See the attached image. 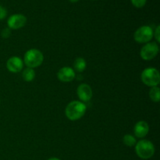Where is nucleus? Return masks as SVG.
<instances>
[{"mask_svg":"<svg viewBox=\"0 0 160 160\" xmlns=\"http://www.w3.org/2000/svg\"><path fill=\"white\" fill-rule=\"evenodd\" d=\"M76 74L73 68L70 67H64L61 68L57 73V78L62 82H70L74 80Z\"/></svg>","mask_w":160,"mask_h":160,"instance_id":"6e6552de","label":"nucleus"},{"mask_svg":"<svg viewBox=\"0 0 160 160\" xmlns=\"http://www.w3.org/2000/svg\"><path fill=\"white\" fill-rule=\"evenodd\" d=\"M135 152L138 156L142 159L152 157L155 153V146L150 141L141 140L135 145Z\"/></svg>","mask_w":160,"mask_h":160,"instance_id":"7ed1b4c3","label":"nucleus"},{"mask_svg":"<svg viewBox=\"0 0 160 160\" xmlns=\"http://www.w3.org/2000/svg\"><path fill=\"white\" fill-rule=\"evenodd\" d=\"M86 109L87 107L84 102L80 101H73L69 103L66 107V117L71 121H76L84 117Z\"/></svg>","mask_w":160,"mask_h":160,"instance_id":"f257e3e1","label":"nucleus"},{"mask_svg":"<svg viewBox=\"0 0 160 160\" xmlns=\"http://www.w3.org/2000/svg\"><path fill=\"white\" fill-rule=\"evenodd\" d=\"M147 0H131L133 6L137 8H142L146 4Z\"/></svg>","mask_w":160,"mask_h":160,"instance_id":"dca6fc26","label":"nucleus"},{"mask_svg":"<svg viewBox=\"0 0 160 160\" xmlns=\"http://www.w3.org/2000/svg\"><path fill=\"white\" fill-rule=\"evenodd\" d=\"M70 2H77L78 1H79V0H69Z\"/></svg>","mask_w":160,"mask_h":160,"instance_id":"412c9836","label":"nucleus"},{"mask_svg":"<svg viewBox=\"0 0 160 160\" xmlns=\"http://www.w3.org/2000/svg\"><path fill=\"white\" fill-rule=\"evenodd\" d=\"M142 81L148 87L158 86L160 83L159 72L153 67H148L143 70L141 75Z\"/></svg>","mask_w":160,"mask_h":160,"instance_id":"20e7f679","label":"nucleus"},{"mask_svg":"<svg viewBox=\"0 0 160 160\" xmlns=\"http://www.w3.org/2000/svg\"><path fill=\"white\" fill-rule=\"evenodd\" d=\"M153 38V30L149 26L140 27L134 32V38L138 43H148Z\"/></svg>","mask_w":160,"mask_h":160,"instance_id":"39448f33","label":"nucleus"},{"mask_svg":"<svg viewBox=\"0 0 160 160\" xmlns=\"http://www.w3.org/2000/svg\"><path fill=\"white\" fill-rule=\"evenodd\" d=\"M44 56L41 51L36 48H31L26 52L23 57V62L29 68H36L42 64Z\"/></svg>","mask_w":160,"mask_h":160,"instance_id":"f03ea898","label":"nucleus"},{"mask_svg":"<svg viewBox=\"0 0 160 160\" xmlns=\"http://www.w3.org/2000/svg\"><path fill=\"white\" fill-rule=\"evenodd\" d=\"M86 67H87V63H86L85 59L83 58H77L73 62V70L78 73L84 71L86 69Z\"/></svg>","mask_w":160,"mask_h":160,"instance_id":"f8f14e48","label":"nucleus"},{"mask_svg":"<svg viewBox=\"0 0 160 160\" xmlns=\"http://www.w3.org/2000/svg\"><path fill=\"white\" fill-rule=\"evenodd\" d=\"M153 36L155 37L156 40V43H159L160 42V27L157 26L155 32H153Z\"/></svg>","mask_w":160,"mask_h":160,"instance_id":"f3484780","label":"nucleus"},{"mask_svg":"<svg viewBox=\"0 0 160 160\" xmlns=\"http://www.w3.org/2000/svg\"><path fill=\"white\" fill-rule=\"evenodd\" d=\"M6 16H7V10L6 9V8L0 6V20L6 18Z\"/></svg>","mask_w":160,"mask_h":160,"instance_id":"6ab92c4d","label":"nucleus"},{"mask_svg":"<svg viewBox=\"0 0 160 160\" xmlns=\"http://www.w3.org/2000/svg\"><path fill=\"white\" fill-rule=\"evenodd\" d=\"M6 67L9 72L12 73H19L23 70V62L20 57L12 56L10 57L6 62Z\"/></svg>","mask_w":160,"mask_h":160,"instance_id":"1a4fd4ad","label":"nucleus"},{"mask_svg":"<svg viewBox=\"0 0 160 160\" xmlns=\"http://www.w3.org/2000/svg\"><path fill=\"white\" fill-rule=\"evenodd\" d=\"M22 78L27 82H31L35 78V71L34 70V69L28 67L23 70Z\"/></svg>","mask_w":160,"mask_h":160,"instance_id":"ddd939ff","label":"nucleus"},{"mask_svg":"<svg viewBox=\"0 0 160 160\" xmlns=\"http://www.w3.org/2000/svg\"><path fill=\"white\" fill-rule=\"evenodd\" d=\"M1 34L2 37L3 38H8L11 34V30L9 29V28H5V29H3L2 31Z\"/></svg>","mask_w":160,"mask_h":160,"instance_id":"a211bd4d","label":"nucleus"},{"mask_svg":"<svg viewBox=\"0 0 160 160\" xmlns=\"http://www.w3.org/2000/svg\"><path fill=\"white\" fill-rule=\"evenodd\" d=\"M159 45L156 42H148L142 48L140 56L144 60H152L159 53Z\"/></svg>","mask_w":160,"mask_h":160,"instance_id":"423d86ee","label":"nucleus"},{"mask_svg":"<svg viewBox=\"0 0 160 160\" xmlns=\"http://www.w3.org/2000/svg\"><path fill=\"white\" fill-rule=\"evenodd\" d=\"M149 97L152 101L155 102H159L160 101V89L158 86L152 87L149 91Z\"/></svg>","mask_w":160,"mask_h":160,"instance_id":"4468645a","label":"nucleus"},{"mask_svg":"<svg viewBox=\"0 0 160 160\" xmlns=\"http://www.w3.org/2000/svg\"><path fill=\"white\" fill-rule=\"evenodd\" d=\"M77 95L82 102H88L92 97V89L88 84H81L77 89Z\"/></svg>","mask_w":160,"mask_h":160,"instance_id":"9d476101","label":"nucleus"},{"mask_svg":"<svg viewBox=\"0 0 160 160\" xmlns=\"http://www.w3.org/2000/svg\"><path fill=\"white\" fill-rule=\"evenodd\" d=\"M149 131V126L145 121H139L135 124L134 128V134L138 138H143L148 134Z\"/></svg>","mask_w":160,"mask_h":160,"instance_id":"9b49d317","label":"nucleus"},{"mask_svg":"<svg viewBox=\"0 0 160 160\" xmlns=\"http://www.w3.org/2000/svg\"><path fill=\"white\" fill-rule=\"evenodd\" d=\"M27 23V18L23 14H13L10 16L7 20L8 28L9 29L17 30L25 26Z\"/></svg>","mask_w":160,"mask_h":160,"instance_id":"0eeeda50","label":"nucleus"},{"mask_svg":"<svg viewBox=\"0 0 160 160\" xmlns=\"http://www.w3.org/2000/svg\"><path fill=\"white\" fill-rule=\"evenodd\" d=\"M0 102H1V100H0Z\"/></svg>","mask_w":160,"mask_h":160,"instance_id":"4be33fe9","label":"nucleus"},{"mask_svg":"<svg viewBox=\"0 0 160 160\" xmlns=\"http://www.w3.org/2000/svg\"><path fill=\"white\" fill-rule=\"evenodd\" d=\"M48 160H60V159H58V158H51V159H49Z\"/></svg>","mask_w":160,"mask_h":160,"instance_id":"aec40b11","label":"nucleus"},{"mask_svg":"<svg viewBox=\"0 0 160 160\" xmlns=\"http://www.w3.org/2000/svg\"><path fill=\"white\" fill-rule=\"evenodd\" d=\"M123 142L125 145H127V146L132 147L136 145L137 141H136V138H134V136L131 135V134H126V135H124V137H123Z\"/></svg>","mask_w":160,"mask_h":160,"instance_id":"2eb2a0df","label":"nucleus"}]
</instances>
